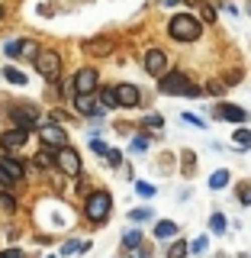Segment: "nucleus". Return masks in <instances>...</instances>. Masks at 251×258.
Masks as SVG:
<instances>
[{
    "label": "nucleus",
    "instance_id": "1",
    "mask_svg": "<svg viewBox=\"0 0 251 258\" xmlns=\"http://www.w3.org/2000/svg\"><path fill=\"white\" fill-rule=\"evenodd\" d=\"M168 32H171L177 42H193V39H200L203 26H200V20H193L190 13H181V16H174V20L168 23Z\"/></svg>",
    "mask_w": 251,
    "mask_h": 258
},
{
    "label": "nucleus",
    "instance_id": "2",
    "mask_svg": "<svg viewBox=\"0 0 251 258\" xmlns=\"http://www.w3.org/2000/svg\"><path fill=\"white\" fill-rule=\"evenodd\" d=\"M158 87H161V94H184V97H197L200 94V87L190 84L184 71H168V75L158 81Z\"/></svg>",
    "mask_w": 251,
    "mask_h": 258
},
{
    "label": "nucleus",
    "instance_id": "3",
    "mask_svg": "<svg viewBox=\"0 0 251 258\" xmlns=\"http://www.w3.org/2000/svg\"><path fill=\"white\" fill-rule=\"evenodd\" d=\"M110 207H113L110 194L107 190H94L91 197H87V204H84V213H87V220H91V223H103L110 216Z\"/></svg>",
    "mask_w": 251,
    "mask_h": 258
},
{
    "label": "nucleus",
    "instance_id": "4",
    "mask_svg": "<svg viewBox=\"0 0 251 258\" xmlns=\"http://www.w3.org/2000/svg\"><path fill=\"white\" fill-rule=\"evenodd\" d=\"M32 61H36V71L45 81H55V78H58V71H61V55L58 52H39Z\"/></svg>",
    "mask_w": 251,
    "mask_h": 258
},
{
    "label": "nucleus",
    "instance_id": "5",
    "mask_svg": "<svg viewBox=\"0 0 251 258\" xmlns=\"http://www.w3.org/2000/svg\"><path fill=\"white\" fill-rule=\"evenodd\" d=\"M55 165H58L68 177H77L80 174V155L71 149V145H61V149L55 152Z\"/></svg>",
    "mask_w": 251,
    "mask_h": 258
},
{
    "label": "nucleus",
    "instance_id": "6",
    "mask_svg": "<svg viewBox=\"0 0 251 258\" xmlns=\"http://www.w3.org/2000/svg\"><path fill=\"white\" fill-rule=\"evenodd\" d=\"M10 116L20 129H32L39 123V110L32 107V103H16V107H10Z\"/></svg>",
    "mask_w": 251,
    "mask_h": 258
},
{
    "label": "nucleus",
    "instance_id": "7",
    "mask_svg": "<svg viewBox=\"0 0 251 258\" xmlns=\"http://www.w3.org/2000/svg\"><path fill=\"white\" fill-rule=\"evenodd\" d=\"M97 84H100V75H97L94 68H80L74 81H71V87H74V94H94Z\"/></svg>",
    "mask_w": 251,
    "mask_h": 258
},
{
    "label": "nucleus",
    "instance_id": "8",
    "mask_svg": "<svg viewBox=\"0 0 251 258\" xmlns=\"http://www.w3.org/2000/svg\"><path fill=\"white\" fill-rule=\"evenodd\" d=\"M145 71H148L151 78H161L168 71V52H161V48H148V52H145Z\"/></svg>",
    "mask_w": 251,
    "mask_h": 258
},
{
    "label": "nucleus",
    "instance_id": "9",
    "mask_svg": "<svg viewBox=\"0 0 251 258\" xmlns=\"http://www.w3.org/2000/svg\"><path fill=\"white\" fill-rule=\"evenodd\" d=\"M39 136H42L45 145H52V149H61V145H68V133L58 126V123H45L39 126Z\"/></svg>",
    "mask_w": 251,
    "mask_h": 258
},
{
    "label": "nucleus",
    "instance_id": "10",
    "mask_svg": "<svg viewBox=\"0 0 251 258\" xmlns=\"http://www.w3.org/2000/svg\"><path fill=\"white\" fill-rule=\"evenodd\" d=\"M113 91H116V100H119V107H139L142 103V94H139V87L135 84H116L113 87Z\"/></svg>",
    "mask_w": 251,
    "mask_h": 258
},
{
    "label": "nucleus",
    "instance_id": "11",
    "mask_svg": "<svg viewBox=\"0 0 251 258\" xmlns=\"http://www.w3.org/2000/svg\"><path fill=\"white\" fill-rule=\"evenodd\" d=\"M0 171H4L10 181L16 184V181H23V174H26V168L20 165V158L16 155H0Z\"/></svg>",
    "mask_w": 251,
    "mask_h": 258
},
{
    "label": "nucleus",
    "instance_id": "12",
    "mask_svg": "<svg viewBox=\"0 0 251 258\" xmlns=\"http://www.w3.org/2000/svg\"><path fill=\"white\" fill-rule=\"evenodd\" d=\"M213 116H222V119H229V123H248V110L232 107V103H219V107H213Z\"/></svg>",
    "mask_w": 251,
    "mask_h": 258
},
{
    "label": "nucleus",
    "instance_id": "13",
    "mask_svg": "<svg viewBox=\"0 0 251 258\" xmlns=\"http://www.w3.org/2000/svg\"><path fill=\"white\" fill-rule=\"evenodd\" d=\"M77 113H84V116H103V107L94 100V94H77Z\"/></svg>",
    "mask_w": 251,
    "mask_h": 258
},
{
    "label": "nucleus",
    "instance_id": "14",
    "mask_svg": "<svg viewBox=\"0 0 251 258\" xmlns=\"http://www.w3.org/2000/svg\"><path fill=\"white\" fill-rule=\"evenodd\" d=\"M26 139H29V129H10V133H4L0 136V145L4 149H20V145H26Z\"/></svg>",
    "mask_w": 251,
    "mask_h": 258
},
{
    "label": "nucleus",
    "instance_id": "15",
    "mask_svg": "<svg viewBox=\"0 0 251 258\" xmlns=\"http://www.w3.org/2000/svg\"><path fill=\"white\" fill-rule=\"evenodd\" d=\"M84 52H94V55H110L113 52V39H87L84 42Z\"/></svg>",
    "mask_w": 251,
    "mask_h": 258
},
{
    "label": "nucleus",
    "instance_id": "16",
    "mask_svg": "<svg viewBox=\"0 0 251 258\" xmlns=\"http://www.w3.org/2000/svg\"><path fill=\"white\" fill-rule=\"evenodd\" d=\"M177 236V223H171V220H161L158 226H155V239H174Z\"/></svg>",
    "mask_w": 251,
    "mask_h": 258
},
{
    "label": "nucleus",
    "instance_id": "17",
    "mask_svg": "<svg viewBox=\"0 0 251 258\" xmlns=\"http://www.w3.org/2000/svg\"><path fill=\"white\" fill-rule=\"evenodd\" d=\"M0 75H4L7 81H10V84H16V87H23V84H26V75H23L20 68H13V64H7V68L0 71Z\"/></svg>",
    "mask_w": 251,
    "mask_h": 258
},
{
    "label": "nucleus",
    "instance_id": "18",
    "mask_svg": "<svg viewBox=\"0 0 251 258\" xmlns=\"http://www.w3.org/2000/svg\"><path fill=\"white\" fill-rule=\"evenodd\" d=\"M100 107H103V110H116V107H119L116 91H113V87H103V91H100Z\"/></svg>",
    "mask_w": 251,
    "mask_h": 258
},
{
    "label": "nucleus",
    "instance_id": "19",
    "mask_svg": "<svg viewBox=\"0 0 251 258\" xmlns=\"http://www.w3.org/2000/svg\"><path fill=\"white\" fill-rule=\"evenodd\" d=\"M36 165L52 168V165H55V149H48V145H45V149H39V152H36Z\"/></svg>",
    "mask_w": 251,
    "mask_h": 258
},
{
    "label": "nucleus",
    "instance_id": "20",
    "mask_svg": "<svg viewBox=\"0 0 251 258\" xmlns=\"http://www.w3.org/2000/svg\"><path fill=\"white\" fill-rule=\"evenodd\" d=\"M20 55H23V58H36V55H39V45L32 42V39H23V42H20Z\"/></svg>",
    "mask_w": 251,
    "mask_h": 258
},
{
    "label": "nucleus",
    "instance_id": "21",
    "mask_svg": "<svg viewBox=\"0 0 251 258\" xmlns=\"http://www.w3.org/2000/svg\"><path fill=\"white\" fill-rule=\"evenodd\" d=\"M123 245H126V248H139V245H142V232H139V229H129L126 236H123Z\"/></svg>",
    "mask_w": 251,
    "mask_h": 258
},
{
    "label": "nucleus",
    "instance_id": "22",
    "mask_svg": "<svg viewBox=\"0 0 251 258\" xmlns=\"http://www.w3.org/2000/svg\"><path fill=\"white\" fill-rule=\"evenodd\" d=\"M225 184H229V171H216L213 177H209V187H213V190L225 187Z\"/></svg>",
    "mask_w": 251,
    "mask_h": 258
},
{
    "label": "nucleus",
    "instance_id": "23",
    "mask_svg": "<svg viewBox=\"0 0 251 258\" xmlns=\"http://www.w3.org/2000/svg\"><path fill=\"white\" fill-rule=\"evenodd\" d=\"M184 255H187V242H184V239H177L174 245L168 248V258H184Z\"/></svg>",
    "mask_w": 251,
    "mask_h": 258
},
{
    "label": "nucleus",
    "instance_id": "24",
    "mask_svg": "<svg viewBox=\"0 0 251 258\" xmlns=\"http://www.w3.org/2000/svg\"><path fill=\"white\" fill-rule=\"evenodd\" d=\"M0 210H4V213H13V210H16V200L7 190H0Z\"/></svg>",
    "mask_w": 251,
    "mask_h": 258
},
{
    "label": "nucleus",
    "instance_id": "25",
    "mask_svg": "<svg viewBox=\"0 0 251 258\" xmlns=\"http://www.w3.org/2000/svg\"><path fill=\"white\" fill-rule=\"evenodd\" d=\"M209 229H213V232H225V216L213 213V216H209Z\"/></svg>",
    "mask_w": 251,
    "mask_h": 258
},
{
    "label": "nucleus",
    "instance_id": "26",
    "mask_svg": "<svg viewBox=\"0 0 251 258\" xmlns=\"http://www.w3.org/2000/svg\"><path fill=\"white\" fill-rule=\"evenodd\" d=\"M197 171V161H193V152H184V177H190Z\"/></svg>",
    "mask_w": 251,
    "mask_h": 258
},
{
    "label": "nucleus",
    "instance_id": "27",
    "mask_svg": "<svg viewBox=\"0 0 251 258\" xmlns=\"http://www.w3.org/2000/svg\"><path fill=\"white\" fill-rule=\"evenodd\" d=\"M20 42H23V39H13V42H7V45H4V52L10 55V58H20Z\"/></svg>",
    "mask_w": 251,
    "mask_h": 258
},
{
    "label": "nucleus",
    "instance_id": "28",
    "mask_svg": "<svg viewBox=\"0 0 251 258\" xmlns=\"http://www.w3.org/2000/svg\"><path fill=\"white\" fill-rule=\"evenodd\" d=\"M129 216H132V223H145V220H151V210L148 207H145V210H132Z\"/></svg>",
    "mask_w": 251,
    "mask_h": 258
},
{
    "label": "nucleus",
    "instance_id": "29",
    "mask_svg": "<svg viewBox=\"0 0 251 258\" xmlns=\"http://www.w3.org/2000/svg\"><path fill=\"white\" fill-rule=\"evenodd\" d=\"M148 149V139H145V136H135L132 139V152H145Z\"/></svg>",
    "mask_w": 251,
    "mask_h": 258
},
{
    "label": "nucleus",
    "instance_id": "30",
    "mask_svg": "<svg viewBox=\"0 0 251 258\" xmlns=\"http://www.w3.org/2000/svg\"><path fill=\"white\" fill-rule=\"evenodd\" d=\"M238 200L241 204H251V184H241L238 187Z\"/></svg>",
    "mask_w": 251,
    "mask_h": 258
},
{
    "label": "nucleus",
    "instance_id": "31",
    "mask_svg": "<svg viewBox=\"0 0 251 258\" xmlns=\"http://www.w3.org/2000/svg\"><path fill=\"white\" fill-rule=\"evenodd\" d=\"M235 142L238 145H251V133H248V129H238V133H235Z\"/></svg>",
    "mask_w": 251,
    "mask_h": 258
},
{
    "label": "nucleus",
    "instance_id": "32",
    "mask_svg": "<svg viewBox=\"0 0 251 258\" xmlns=\"http://www.w3.org/2000/svg\"><path fill=\"white\" fill-rule=\"evenodd\" d=\"M135 190H139V197H151V194H155V187H151V184H135Z\"/></svg>",
    "mask_w": 251,
    "mask_h": 258
},
{
    "label": "nucleus",
    "instance_id": "33",
    "mask_svg": "<svg viewBox=\"0 0 251 258\" xmlns=\"http://www.w3.org/2000/svg\"><path fill=\"white\" fill-rule=\"evenodd\" d=\"M184 123H193L197 129H203V126H206L203 119H200V116H193V113H184Z\"/></svg>",
    "mask_w": 251,
    "mask_h": 258
},
{
    "label": "nucleus",
    "instance_id": "34",
    "mask_svg": "<svg viewBox=\"0 0 251 258\" xmlns=\"http://www.w3.org/2000/svg\"><path fill=\"white\" fill-rule=\"evenodd\" d=\"M91 149L97 152V155H107V152H110V149H107V145H103L100 139H94V142H91Z\"/></svg>",
    "mask_w": 251,
    "mask_h": 258
},
{
    "label": "nucleus",
    "instance_id": "35",
    "mask_svg": "<svg viewBox=\"0 0 251 258\" xmlns=\"http://www.w3.org/2000/svg\"><path fill=\"white\" fill-rule=\"evenodd\" d=\"M145 126H151V129H158V126H161V116H155V113H151V116H145Z\"/></svg>",
    "mask_w": 251,
    "mask_h": 258
},
{
    "label": "nucleus",
    "instance_id": "36",
    "mask_svg": "<svg viewBox=\"0 0 251 258\" xmlns=\"http://www.w3.org/2000/svg\"><path fill=\"white\" fill-rule=\"evenodd\" d=\"M0 258H23L20 248H7V252H0Z\"/></svg>",
    "mask_w": 251,
    "mask_h": 258
},
{
    "label": "nucleus",
    "instance_id": "37",
    "mask_svg": "<svg viewBox=\"0 0 251 258\" xmlns=\"http://www.w3.org/2000/svg\"><path fill=\"white\" fill-rule=\"evenodd\" d=\"M187 248H193V252H206V239H197L193 245H187Z\"/></svg>",
    "mask_w": 251,
    "mask_h": 258
},
{
    "label": "nucleus",
    "instance_id": "38",
    "mask_svg": "<svg viewBox=\"0 0 251 258\" xmlns=\"http://www.w3.org/2000/svg\"><path fill=\"white\" fill-rule=\"evenodd\" d=\"M107 161H110V165H119V161H123V155H119V152H107Z\"/></svg>",
    "mask_w": 251,
    "mask_h": 258
},
{
    "label": "nucleus",
    "instance_id": "39",
    "mask_svg": "<svg viewBox=\"0 0 251 258\" xmlns=\"http://www.w3.org/2000/svg\"><path fill=\"white\" fill-rule=\"evenodd\" d=\"M213 16H216V13H213V7H203V20H206V23H213Z\"/></svg>",
    "mask_w": 251,
    "mask_h": 258
},
{
    "label": "nucleus",
    "instance_id": "40",
    "mask_svg": "<svg viewBox=\"0 0 251 258\" xmlns=\"http://www.w3.org/2000/svg\"><path fill=\"white\" fill-rule=\"evenodd\" d=\"M161 4H164V7H174V4H181V0H161Z\"/></svg>",
    "mask_w": 251,
    "mask_h": 258
},
{
    "label": "nucleus",
    "instance_id": "41",
    "mask_svg": "<svg viewBox=\"0 0 251 258\" xmlns=\"http://www.w3.org/2000/svg\"><path fill=\"white\" fill-rule=\"evenodd\" d=\"M0 20H4V7H0Z\"/></svg>",
    "mask_w": 251,
    "mask_h": 258
},
{
    "label": "nucleus",
    "instance_id": "42",
    "mask_svg": "<svg viewBox=\"0 0 251 258\" xmlns=\"http://www.w3.org/2000/svg\"><path fill=\"white\" fill-rule=\"evenodd\" d=\"M238 258H251V255H238Z\"/></svg>",
    "mask_w": 251,
    "mask_h": 258
},
{
    "label": "nucleus",
    "instance_id": "43",
    "mask_svg": "<svg viewBox=\"0 0 251 258\" xmlns=\"http://www.w3.org/2000/svg\"><path fill=\"white\" fill-rule=\"evenodd\" d=\"M219 258H222V255H219Z\"/></svg>",
    "mask_w": 251,
    "mask_h": 258
}]
</instances>
